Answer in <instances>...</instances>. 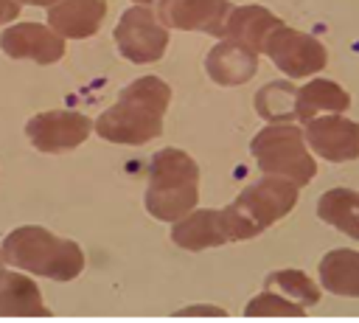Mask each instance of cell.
Instances as JSON below:
<instances>
[{
    "label": "cell",
    "instance_id": "cell-1",
    "mask_svg": "<svg viewBox=\"0 0 359 323\" xmlns=\"http://www.w3.org/2000/svg\"><path fill=\"white\" fill-rule=\"evenodd\" d=\"M171 101V87L157 76H143L126 84L118 101L95 121V132L109 143L143 146L163 132V115Z\"/></svg>",
    "mask_w": 359,
    "mask_h": 323
},
{
    "label": "cell",
    "instance_id": "cell-2",
    "mask_svg": "<svg viewBox=\"0 0 359 323\" xmlns=\"http://www.w3.org/2000/svg\"><path fill=\"white\" fill-rule=\"evenodd\" d=\"M3 261L50 281H73L84 270V253L73 239H62L39 225L14 228L0 247Z\"/></svg>",
    "mask_w": 359,
    "mask_h": 323
},
{
    "label": "cell",
    "instance_id": "cell-3",
    "mask_svg": "<svg viewBox=\"0 0 359 323\" xmlns=\"http://www.w3.org/2000/svg\"><path fill=\"white\" fill-rule=\"evenodd\" d=\"M199 202V166L174 146L160 149L149 166L146 211L160 222H177Z\"/></svg>",
    "mask_w": 359,
    "mask_h": 323
},
{
    "label": "cell",
    "instance_id": "cell-4",
    "mask_svg": "<svg viewBox=\"0 0 359 323\" xmlns=\"http://www.w3.org/2000/svg\"><path fill=\"white\" fill-rule=\"evenodd\" d=\"M297 183L275 174H264L258 183L247 185L233 205L222 211L224 230L230 242H244L264 233L272 222L283 219L297 205Z\"/></svg>",
    "mask_w": 359,
    "mask_h": 323
},
{
    "label": "cell",
    "instance_id": "cell-5",
    "mask_svg": "<svg viewBox=\"0 0 359 323\" xmlns=\"http://www.w3.org/2000/svg\"><path fill=\"white\" fill-rule=\"evenodd\" d=\"M252 157L258 160V169L264 174L286 177L297 185H306L317 174V163L306 149V138L297 126L292 124H269L264 126L252 143H250Z\"/></svg>",
    "mask_w": 359,
    "mask_h": 323
},
{
    "label": "cell",
    "instance_id": "cell-6",
    "mask_svg": "<svg viewBox=\"0 0 359 323\" xmlns=\"http://www.w3.org/2000/svg\"><path fill=\"white\" fill-rule=\"evenodd\" d=\"M264 53L289 79H306V76L323 70L328 62V53L320 39H314L311 34L294 31L289 25H278L269 31V37L264 42Z\"/></svg>",
    "mask_w": 359,
    "mask_h": 323
},
{
    "label": "cell",
    "instance_id": "cell-7",
    "mask_svg": "<svg viewBox=\"0 0 359 323\" xmlns=\"http://www.w3.org/2000/svg\"><path fill=\"white\" fill-rule=\"evenodd\" d=\"M115 42H118V51L123 59H129L135 65H149L165 53L168 31L146 6H135V8L123 11V17L115 28Z\"/></svg>",
    "mask_w": 359,
    "mask_h": 323
},
{
    "label": "cell",
    "instance_id": "cell-8",
    "mask_svg": "<svg viewBox=\"0 0 359 323\" xmlns=\"http://www.w3.org/2000/svg\"><path fill=\"white\" fill-rule=\"evenodd\" d=\"M25 135L34 143V149L45 154H59V152H67L84 143V138L90 135V118L73 110L36 112L34 118H28Z\"/></svg>",
    "mask_w": 359,
    "mask_h": 323
},
{
    "label": "cell",
    "instance_id": "cell-9",
    "mask_svg": "<svg viewBox=\"0 0 359 323\" xmlns=\"http://www.w3.org/2000/svg\"><path fill=\"white\" fill-rule=\"evenodd\" d=\"M306 143L331 163H345L359 157V124L351 118H342L337 112H328L323 118H311L303 132Z\"/></svg>",
    "mask_w": 359,
    "mask_h": 323
},
{
    "label": "cell",
    "instance_id": "cell-10",
    "mask_svg": "<svg viewBox=\"0 0 359 323\" xmlns=\"http://www.w3.org/2000/svg\"><path fill=\"white\" fill-rule=\"evenodd\" d=\"M230 8V0H157V17L163 25L205 31L210 37H224Z\"/></svg>",
    "mask_w": 359,
    "mask_h": 323
},
{
    "label": "cell",
    "instance_id": "cell-11",
    "mask_svg": "<svg viewBox=\"0 0 359 323\" xmlns=\"http://www.w3.org/2000/svg\"><path fill=\"white\" fill-rule=\"evenodd\" d=\"M0 48L11 59H34L39 65H53L65 56V37L42 22L8 25L0 34Z\"/></svg>",
    "mask_w": 359,
    "mask_h": 323
},
{
    "label": "cell",
    "instance_id": "cell-12",
    "mask_svg": "<svg viewBox=\"0 0 359 323\" xmlns=\"http://www.w3.org/2000/svg\"><path fill=\"white\" fill-rule=\"evenodd\" d=\"M107 14V0H59L48 8V25L67 39L93 37Z\"/></svg>",
    "mask_w": 359,
    "mask_h": 323
},
{
    "label": "cell",
    "instance_id": "cell-13",
    "mask_svg": "<svg viewBox=\"0 0 359 323\" xmlns=\"http://www.w3.org/2000/svg\"><path fill=\"white\" fill-rule=\"evenodd\" d=\"M171 242L182 250H208L227 244V230H224V216L216 208H194L182 219L174 222L171 228Z\"/></svg>",
    "mask_w": 359,
    "mask_h": 323
},
{
    "label": "cell",
    "instance_id": "cell-14",
    "mask_svg": "<svg viewBox=\"0 0 359 323\" xmlns=\"http://www.w3.org/2000/svg\"><path fill=\"white\" fill-rule=\"evenodd\" d=\"M205 70L208 76L222 84V87H236L244 84L255 76L258 70V53L250 48H241L230 39H222L219 45H213V51L205 59Z\"/></svg>",
    "mask_w": 359,
    "mask_h": 323
},
{
    "label": "cell",
    "instance_id": "cell-15",
    "mask_svg": "<svg viewBox=\"0 0 359 323\" xmlns=\"http://www.w3.org/2000/svg\"><path fill=\"white\" fill-rule=\"evenodd\" d=\"M278 25H283V22L264 6H238V8H230V14H227L224 39L258 53V51H264L269 31Z\"/></svg>",
    "mask_w": 359,
    "mask_h": 323
},
{
    "label": "cell",
    "instance_id": "cell-16",
    "mask_svg": "<svg viewBox=\"0 0 359 323\" xmlns=\"http://www.w3.org/2000/svg\"><path fill=\"white\" fill-rule=\"evenodd\" d=\"M0 317H50L28 275L0 270Z\"/></svg>",
    "mask_w": 359,
    "mask_h": 323
},
{
    "label": "cell",
    "instance_id": "cell-17",
    "mask_svg": "<svg viewBox=\"0 0 359 323\" xmlns=\"http://www.w3.org/2000/svg\"><path fill=\"white\" fill-rule=\"evenodd\" d=\"M351 107V95L331 79H314L294 95V118L300 124H309L311 118H320V112H337L342 115Z\"/></svg>",
    "mask_w": 359,
    "mask_h": 323
},
{
    "label": "cell",
    "instance_id": "cell-18",
    "mask_svg": "<svg viewBox=\"0 0 359 323\" xmlns=\"http://www.w3.org/2000/svg\"><path fill=\"white\" fill-rule=\"evenodd\" d=\"M320 284L342 298H359V253L337 247L320 261Z\"/></svg>",
    "mask_w": 359,
    "mask_h": 323
},
{
    "label": "cell",
    "instance_id": "cell-19",
    "mask_svg": "<svg viewBox=\"0 0 359 323\" xmlns=\"http://www.w3.org/2000/svg\"><path fill=\"white\" fill-rule=\"evenodd\" d=\"M317 216L351 239H359V191L331 188L317 202Z\"/></svg>",
    "mask_w": 359,
    "mask_h": 323
},
{
    "label": "cell",
    "instance_id": "cell-20",
    "mask_svg": "<svg viewBox=\"0 0 359 323\" xmlns=\"http://www.w3.org/2000/svg\"><path fill=\"white\" fill-rule=\"evenodd\" d=\"M264 286L272 289V292H278V295H283V298H289V301H294V303H300L303 309L320 303L317 284L306 272H300V270H278V272H269L266 281H264Z\"/></svg>",
    "mask_w": 359,
    "mask_h": 323
},
{
    "label": "cell",
    "instance_id": "cell-21",
    "mask_svg": "<svg viewBox=\"0 0 359 323\" xmlns=\"http://www.w3.org/2000/svg\"><path fill=\"white\" fill-rule=\"evenodd\" d=\"M294 95L297 90L289 81H269L255 95V110L264 121H292L294 118Z\"/></svg>",
    "mask_w": 359,
    "mask_h": 323
},
{
    "label": "cell",
    "instance_id": "cell-22",
    "mask_svg": "<svg viewBox=\"0 0 359 323\" xmlns=\"http://www.w3.org/2000/svg\"><path fill=\"white\" fill-rule=\"evenodd\" d=\"M244 315H247V317H303L306 309H303L300 303H294V301H289V298H283V295L266 289V292L255 295V298L244 306Z\"/></svg>",
    "mask_w": 359,
    "mask_h": 323
},
{
    "label": "cell",
    "instance_id": "cell-23",
    "mask_svg": "<svg viewBox=\"0 0 359 323\" xmlns=\"http://www.w3.org/2000/svg\"><path fill=\"white\" fill-rule=\"evenodd\" d=\"M188 315H213V317H227V312H224V309H216V306H188V309L174 312V317H188Z\"/></svg>",
    "mask_w": 359,
    "mask_h": 323
},
{
    "label": "cell",
    "instance_id": "cell-24",
    "mask_svg": "<svg viewBox=\"0 0 359 323\" xmlns=\"http://www.w3.org/2000/svg\"><path fill=\"white\" fill-rule=\"evenodd\" d=\"M17 14H20V3L17 0H0V25L17 20Z\"/></svg>",
    "mask_w": 359,
    "mask_h": 323
},
{
    "label": "cell",
    "instance_id": "cell-25",
    "mask_svg": "<svg viewBox=\"0 0 359 323\" xmlns=\"http://www.w3.org/2000/svg\"><path fill=\"white\" fill-rule=\"evenodd\" d=\"M17 3H28V6H53L59 0H17Z\"/></svg>",
    "mask_w": 359,
    "mask_h": 323
},
{
    "label": "cell",
    "instance_id": "cell-26",
    "mask_svg": "<svg viewBox=\"0 0 359 323\" xmlns=\"http://www.w3.org/2000/svg\"><path fill=\"white\" fill-rule=\"evenodd\" d=\"M132 3H143L146 6V3H154V0H132Z\"/></svg>",
    "mask_w": 359,
    "mask_h": 323
},
{
    "label": "cell",
    "instance_id": "cell-27",
    "mask_svg": "<svg viewBox=\"0 0 359 323\" xmlns=\"http://www.w3.org/2000/svg\"><path fill=\"white\" fill-rule=\"evenodd\" d=\"M0 258H3V256H0Z\"/></svg>",
    "mask_w": 359,
    "mask_h": 323
}]
</instances>
